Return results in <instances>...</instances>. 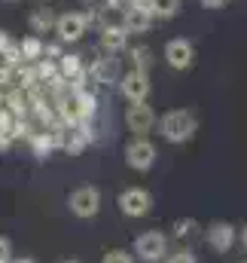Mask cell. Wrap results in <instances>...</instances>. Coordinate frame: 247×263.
<instances>
[{
    "mask_svg": "<svg viewBox=\"0 0 247 263\" xmlns=\"http://www.w3.org/2000/svg\"><path fill=\"white\" fill-rule=\"evenodd\" d=\"M156 129H159V135H162L168 144H186V141H192V135L198 132V120H195L192 110L177 107V110L162 114V117L156 120Z\"/></svg>",
    "mask_w": 247,
    "mask_h": 263,
    "instance_id": "cell-1",
    "label": "cell"
},
{
    "mask_svg": "<svg viewBox=\"0 0 247 263\" xmlns=\"http://www.w3.org/2000/svg\"><path fill=\"white\" fill-rule=\"evenodd\" d=\"M131 254H134V260L162 263V257L168 254V239H165V233H159V230L140 233V236L134 239V245H131Z\"/></svg>",
    "mask_w": 247,
    "mask_h": 263,
    "instance_id": "cell-2",
    "label": "cell"
},
{
    "mask_svg": "<svg viewBox=\"0 0 247 263\" xmlns=\"http://www.w3.org/2000/svg\"><path fill=\"white\" fill-rule=\"evenodd\" d=\"M67 208H70V214H73V217H79V220L95 217V214L101 211V190H98V187H92V184L76 187V190L67 196Z\"/></svg>",
    "mask_w": 247,
    "mask_h": 263,
    "instance_id": "cell-3",
    "label": "cell"
},
{
    "mask_svg": "<svg viewBox=\"0 0 247 263\" xmlns=\"http://www.w3.org/2000/svg\"><path fill=\"white\" fill-rule=\"evenodd\" d=\"M156 156H159V150L150 138H131L125 144V165L134 172H150L156 165Z\"/></svg>",
    "mask_w": 247,
    "mask_h": 263,
    "instance_id": "cell-4",
    "label": "cell"
},
{
    "mask_svg": "<svg viewBox=\"0 0 247 263\" xmlns=\"http://www.w3.org/2000/svg\"><path fill=\"white\" fill-rule=\"evenodd\" d=\"M119 95H122L128 104H140V101H150V92H153V83H150V73L143 70H125L119 77Z\"/></svg>",
    "mask_w": 247,
    "mask_h": 263,
    "instance_id": "cell-5",
    "label": "cell"
},
{
    "mask_svg": "<svg viewBox=\"0 0 247 263\" xmlns=\"http://www.w3.org/2000/svg\"><path fill=\"white\" fill-rule=\"evenodd\" d=\"M52 31L58 34L61 43H76V40H83L89 34V15L76 12V9H67L61 15H55V28Z\"/></svg>",
    "mask_w": 247,
    "mask_h": 263,
    "instance_id": "cell-6",
    "label": "cell"
},
{
    "mask_svg": "<svg viewBox=\"0 0 247 263\" xmlns=\"http://www.w3.org/2000/svg\"><path fill=\"white\" fill-rule=\"evenodd\" d=\"M204 242H208L217 254H226V251H232L235 242H238V227L229 223V220H211V223L204 227Z\"/></svg>",
    "mask_w": 247,
    "mask_h": 263,
    "instance_id": "cell-7",
    "label": "cell"
},
{
    "mask_svg": "<svg viewBox=\"0 0 247 263\" xmlns=\"http://www.w3.org/2000/svg\"><path fill=\"white\" fill-rule=\"evenodd\" d=\"M156 110L150 107V101H140V104H128L125 110V126L128 132H134V138H147L150 132H156Z\"/></svg>",
    "mask_w": 247,
    "mask_h": 263,
    "instance_id": "cell-8",
    "label": "cell"
},
{
    "mask_svg": "<svg viewBox=\"0 0 247 263\" xmlns=\"http://www.w3.org/2000/svg\"><path fill=\"white\" fill-rule=\"evenodd\" d=\"M116 205H119V211L125 217H143V214L153 211V196L143 187H125L116 199Z\"/></svg>",
    "mask_w": 247,
    "mask_h": 263,
    "instance_id": "cell-9",
    "label": "cell"
},
{
    "mask_svg": "<svg viewBox=\"0 0 247 263\" xmlns=\"http://www.w3.org/2000/svg\"><path fill=\"white\" fill-rule=\"evenodd\" d=\"M153 12H150V6H147V0L143 3H128L122 9V31L131 37V34H147L150 28H153Z\"/></svg>",
    "mask_w": 247,
    "mask_h": 263,
    "instance_id": "cell-10",
    "label": "cell"
},
{
    "mask_svg": "<svg viewBox=\"0 0 247 263\" xmlns=\"http://www.w3.org/2000/svg\"><path fill=\"white\" fill-rule=\"evenodd\" d=\"M165 62H168V67H174V70H189L192 62H195V46L186 37L168 40L165 43Z\"/></svg>",
    "mask_w": 247,
    "mask_h": 263,
    "instance_id": "cell-11",
    "label": "cell"
},
{
    "mask_svg": "<svg viewBox=\"0 0 247 263\" xmlns=\"http://www.w3.org/2000/svg\"><path fill=\"white\" fill-rule=\"evenodd\" d=\"M101 49L107 52V55H122L125 49H128V34L122 31V25H107V28H101Z\"/></svg>",
    "mask_w": 247,
    "mask_h": 263,
    "instance_id": "cell-12",
    "label": "cell"
},
{
    "mask_svg": "<svg viewBox=\"0 0 247 263\" xmlns=\"http://www.w3.org/2000/svg\"><path fill=\"white\" fill-rule=\"evenodd\" d=\"M28 141L34 147L37 156H49L55 147H61V129H40V132H28Z\"/></svg>",
    "mask_w": 247,
    "mask_h": 263,
    "instance_id": "cell-13",
    "label": "cell"
},
{
    "mask_svg": "<svg viewBox=\"0 0 247 263\" xmlns=\"http://www.w3.org/2000/svg\"><path fill=\"white\" fill-rule=\"evenodd\" d=\"M86 73H89L95 83H107V86H113V83H119V59H98Z\"/></svg>",
    "mask_w": 247,
    "mask_h": 263,
    "instance_id": "cell-14",
    "label": "cell"
},
{
    "mask_svg": "<svg viewBox=\"0 0 247 263\" xmlns=\"http://www.w3.org/2000/svg\"><path fill=\"white\" fill-rule=\"evenodd\" d=\"M171 236H174L177 242H195V239L201 236V227H198L195 217H177L174 227H171Z\"/></svg>",
    "mask_w": 247,
    "mask_h": 263,
    "instance_id": "cell-15",
    "label": "cell"
},
{
    "mask_svg": "<svg viewBox=\"0 0 247 263\" xmlns=\"http://www.w3.org/2000/svg\"><path fill=\"white\" fill-rule=\"evenodd\" d=\"M43 37H37V34H28L22 43H18V55H22V65L25 62H40L43 59Z\"/></svg>",
    "mask_w": 247,
    "mask_h": 263,
    "instance_id": "cell-16",
    "label": "cell"
},
{
    "mask_svg": "<svg viewBox=\"0 0 247 263\" xmlns=\"http://www.w3.org/2000/svg\"><path fill=\"white\" fill-rule=\"evenodd\" d=\"M28 25H31V31H34L37 37H40V34H49V31L55 28V12H52V9H43V6H40V9H34V12H31Z\"/></svg>",
    "mask_w": 247,
    "mask_h": 263,
    "instance_id": "cell-17",
    "label": "cell"
},
{
    "mask_svg": "<svg viewBox=\"0 0 247 263\" xmlns=\"http://www.w3.org/2000/svg\"><path fill=\"white\" fill-rule=\"evenodd\" d=\"M153 18H174L183 9V0H147Z\"/></svg>",
    "mask_w": 247,
    "mask_h": 263,
    "instance_id": "cell-18",
    "label": "cell"
},
{
    "mask_svg": "<svg viewBox=\"0 0 247 263\" xmlns=\"http://www.w3.org/2000/svg\"><path fill=\"white\" fill-rule=\"evenodd\" d=\"M128 52V62H131V70H150L153 65V52H150V46H131V49H125Z\"/></svg>",
    "mask_w": 247,
    "mask_h": 263,
    "instance_id": "cell-19",
    "label": "cell"
},
{
    "mask_svg": "<svg viewBox=\"0 0 247 263\" xmlns=\"http://www.w3.org/2000/svg\"><path fill=\"white\" fill-rule=\"evenodd\" d=\"M101 263H134V254L131 251H125V248H110L107 254H104V260Z\"/></svg>",
    "mask_w": 247,
    "mask_h": 263,
    "instance_id": "cell-20",
    "label": "cell"
},
{
    "mask_svg": "<svg viewBox=\"0 0 247 263\" xmlns=\"http://www.w3.org/2000/svg\"><path fill=\"white\" fill-rule=\"evenodd\" d=\"M168 263H198V260H195V254H192L189 248H183V251L171 254V257H168Z\"/></svg>",
    "mask_w": 247,
    "mask_h": 263,
    "instance_id": "cell-21",
    "label": "cell"
},
{
    "mask_svg": "<svg viewBox=\"0 0 247 263\" xmlns=\"http://www.w3.org/2000/svg\"><path fill=\"white\" fill-rule=\"evenodd\" d=\"M9 257H12V242L0 236V263H9Z\"/></svg>",
    "mask_w": 247,
    "mask_h": 263,
    "instance_id": "cell-22",
    "label": "cell"
},
{
    "mask_svg": "<svg viewBox=\"0 0 247 263\" xmlns=\"http://www.w3.org/2000/svg\"><path fill=\"white\" fill-rule=\"evenodd\" d=\"M204 9H226L229 6V0H198Z\"/></svg>",
    "mask_w": 247,
    "mask_h": 263,
    "instance_id": "cell-23",
    "label": "cell"
},
{
    "mask_svg": "<svg viewBox=\"0 0 247 263\" xmlns=\"http://www.w3.org/2000/svg\"><path fill=\"white\" fill-rule=\"evenodd\" d=\"M9 114V101H6V92H0V117Z\"/></svg>",
    "mask_w": 247,
    "mask_h": 263,
    "instance_id": "cell-24",
    "label": "cell"
},
{
    "mask_svg": "<svg viewBox=\"0 0 247 263\" xmlns=\"http://www.w3.org/2000/svg\"><path fill=\"white\" fill-rule=\"evenodd\" d=\"M9 263H37L34 257H9Z\"/></svg>",
    "mask_w": 247,
    "mask_h": 263,
    "instance_id": "cell-25",
    "label": "cell"
},
{
    "mask_svg": "<svg viewBox=\"0 0 247 263\" xmlns=\"http://www.w3.org/2000/svg\"><path fill=\"white\" fill-rule=\"evenodd\" d=\"M241 248H244V251H247V223H244V227H241Z\"/></svg>",
    "mask_w": 247,
    "mask_h": 263,
    "instance_id": "cell-26",
    "label": "cell"
},
{
    "mask_svg": "<svg viewBox=\"0 0 247 263\" xmlns=\"http://www.w3.org/2000/svg\"><path fill=\"white\" fill-rule=\"evenodd\" d=\"M58 263H79L76 257H64V260H58Z\"/></svg>",
    "mask_w": 247,
    "mask_h": 263,
    "instance_id": "cell-27",
    "label": "cell"
},
{
    "mask_svg": "<svg viewBox=\"0 0 247 263\" xmlns=\"http://www.w3.org/2000/svg\"><path fill=\"white\" fill-rule=\"evenodd\" d=\"M125 3H143V0H125Z\"/></svg>",
    "mask_w": 247,
    "mask_h": 263,
    "instance_id": "cell-28",
    "label": "cell"
},
{
    "mask_svg": "<svg viewBox=\"0 0 247 263\" xmlns=\"http://www.w3.org/2000/svg\"><path fill=\"white\" fill-rule=\"evenodd\" d=\"M241 263H247V260H241Z\"/></svg>",
    "mask_w": 247,
    "mask_h": 263,
    "instance_id": "cell-29",
    "label": "cell"
}]
</instances>
